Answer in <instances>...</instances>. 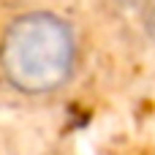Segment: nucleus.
Here are the masks:
<instances>
[{"mask_svg":"<svg viewBox=\"0 0 155 155\" xmlns=\"http://www.w3.org/2000/svg\"><path fill=\"white\" fill-rule=\"evenodd\" d=\"M82 68V38L74 19L49 5H27L0 25V84L22 101L65 93Z\"/></svg>","mask_w":155,"mask_h":155,"instance_id":"1","label":"nucleus"},{"mask_svg":"<svg viewBox=\"0 0 155 155\" xmlns=\"http://www.w3.org/2000/svg\"><path fill=\"white\" fill-rule=\"evenodd\" d=\"M112 3H114V8H117L120 14L136 16V19H142V14L153 5V0H112Z\"/></svg>","mask_w":155,"mask_h":155,"instance_id":"2","label":"nucleus"},{"mask_svg":"<svg viewBox=\"0 0 155 155\" xmlns=\"http://www.w3.org/2000/svg\"><path fill=\"white\" fill-rule=\"evenodd\" d=\"M139 25H142V33L147 35V41L153 44V49H155V0H153V5H150V8L142 14Z\"/></svg>","mask_w":155,"mask_h":155,"instance_id":"3","label":"nucleus"}]
</instances>
